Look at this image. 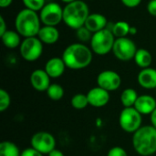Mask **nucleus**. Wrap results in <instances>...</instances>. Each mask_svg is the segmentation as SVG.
Wrapping results in <instances>:
<instances>
[{"label": "nucleus", "instance_id": "5", "mask_svg": "<svg viewBox=\"0 0 156 156\" xmlns=\"http://www.w3.org/2000/svg\"><path fill=\"white\" fill-rule=\"evenodd\" d=\"M116 37L109 28H104L92 35L90 40V48L98 56H105L112 51Z\"/></svg>", "mask_w": 156, "mask_h": 156}, {"label": "nucleus", "instance_id": "7", "mask_svg": "<svg viewBox=\"0 0 156 156\" xmlns=\"http://www.w3.org/2000/svg\"><path fill=\"white\" fill-rule=\"evenodd\" d=\"M43 48L44 44L37 37H25L19 47V53L26 61L34 62L41 57Z\"/></svg>", "mask_w": 156, "mask_h": 156}, {"label": "nucleus", "instance_id": "26", "mask_svg": "<svg viewBox=\"0 0 156 156\" xmlns=\"http://www.w3.org/2000/svg\"><path fill=\"white\" fill-rule=\"evenodd\" d=\"M25 8L39 12L46 5V0H22Z\"/></svg>", "mask_w": 156, "mask_h": 156}, {"label": "nucleus", "instance_id": "35", "mask_svg": "<svg viewBox=\"0 0 156 156\" xmlns=\"http://www.w3.org/2000/svg\"><path fill=\"white\" fill-rule=\"evenodd\" d=\"M150 121H151V125L156 128V109L150 114Z\"/></svg>", "mask_w": 156, "mask_h": 156}, {"label": "nucleus", "instance_id": "27", "mask_svg": "<svg viewBox=\"0 0 156 156\" xmlns=\"http://www.w3.org/2000/svg\"><path fill=\"white\" fill-rule=\"evenodd\" d=\"M93 33H91L85 26L80 27L79 29L76 30V36L77 38L81 42V43H86L88 41L90 42L91 37H92Z\"/></svg>", "mask_w": 156, "mask_h": 156}, {"label": "nucleus", "instance_id": "1", "mask_svg": "<svg viewBox=\"0 0 156 156\" xmlns=\"http://www.w3.org/2000/svg\"><path fill=\"white\" fill-rule=\"evenodd\" d=\"M61 58L68 69L79 70L90 65L93 58V52L84 43H73L64 49Z\"/></svg>", "mask_w": 156, "mask_h": 156}, {"label": "nucleus", "instance_id": "25", "mask_svg": "<svg viewBox=\"0 0 156 156\" xmlns=\"http://www.w3.org/2000/svg\"><path fill=\"white\" fill-rule=\"evenodd\" d=\"M71 106L76 110H83L89 105V101L87 98V94L78 93L75 94L70 100Z\"/></svg>", "mask_w": 156, "mask_h": 156}, {"label": "nucleus", "instance_id": "12", "mask_svg": "<svg viewBox=\"0 0 156 156\" xmlns=\"http://www.w3.org/2000/svg\"><path fill=\"white\" fill-rule=\"evenodd\" d=\"M89 105L94 108H102L110 101V92L106 90L97 86L90 89L87 93Z\"/></svg>", "mask_w": 156, "mask_h": 156}, {"label": "nucleus", "instance_id": "37", "mask_svg": "<svg viewBox=\"0 0 156 156\" xmlns=\"http://www.w3.org/2000/svg\"><path fill=\"white\" fill-rule=\"evenodd\" d=\"M137 32H138V30H137V28L135 27H131V29H130V35H132V36H134V35H136L137 34Z\"/></svg>", "mask_w": 156, "mask_h": 156}, {"label": "nucleus", "instance_id": "22", "mask_svg": "<svg viewBox=\"0 0 156 156\" xmlns=\"http://www.w3.org/2000/svg\"><path fill=\"white\" fill-rule=\"evenodd\" d=\"M130 24L126 21H118L116 22L112 27V32L113 33L114 37L116 38L120 37H126L128 35H130V29H131Z\"/></svg>", "mask_w": 156, "mask_h": 156}, {"label": "nucleus", "instance_id": "17", "mask_svg": "<svg viewBox=\"0 0 156 156\" xmlns=\"http://www.w3.org/2000/svg\"><path fill=\"white\" fill-rule=\"evenodd\" d=\"M108 20L105 16H103L101 13H91L88 16L86 22H85V27L91 32V33H96L99 32L107 27Z\"/></svg>", "mask_w": 156, "mask_h": 156}, {"label": "nucleus", "instance_id": "4", "mask_svg": "<svg viewBox=\"0 0 156 156\" xmlns=\"http://www.w3.org/2000/svg\"><path fill=\"white\" fill-rule=\"evenodd\" d=\"M90 8L83 0H77L63 8V22L71 29L77 30L85 25L90 16Z\"/></svg>", "mask_w": 156, "mask_h": 156}, {"label": "nucleus", "instance_id": "15", "mask_svg": "<svg viewBox=\"0 0 156 156\" xmlns=\"http://www.w3.org/2000/svg\"><path fill=\"white\" fill-rule=\"evenodd\" d=\"M139 85L146 90L156 89V69L153 68L143 69L137 76Z\"/></svg>", "mask_w": 156, "mask_h": 156}, {"label": "nucleus", "instance_id": "3", "mask_svg": "<svg viewBox=\"0 0 156 156\" xmlns=\"http://www.w3.org/2000/svg\"><path fill=\"white\" fill-rule=\"evenodd\" d=\"M15 27L16 30L24 38L37 37L41 28L39 15L37 12L24 8L17 13L15 19Z\"/></svg>", "mask_w": 156, "mask_h": 156}, {"label": "nucleus", "instance_id": "36", "mask_svg": "<svg viewBox=\"0 0 156 156\" xmlns=\"http://www.w3.org/2000/svg\"><path fill=\"white\" fill-rule=\"evenodd\" d=\"M48 156H65L64 155V154L61 152V151H59V150H58V149H55V150H53L51 153H49Z\"/></svg>", "mask_w": 156, "mask_h": 156}, {"label": "nucleus", "instance_id": "16", "mask_svg": "<svg viewBox=\"0 0 156 156\" xmlns=\"http://www.w3.org/2000/svg\"><path fill=\"white\" fill-rule=\"evenodd\" d=\"M142 115H150L156 109V100L151 95H140L133 106Z\"/></svg>", "mask_w": 156, "mask_h": 156}, {"label": "nucleus", "instance_id": "20", "mask_svg": "<svg viewBox=\"0 0 156 156\" xmlns=\"http://www.w3.org/2000/svg\"><path fill=\"white\" fill-rule=\"evenodd\" d=\"M133 59L135 64L143 69L150 68L153 62V56L151 52L146 48H138Z\"/></svg>", "mask_w": 156, "mask_h": 156}, {"label": "nucleus", "instance_id": "28", "mask_svg": "<svg viewBox=\"0 0 156 156\" xmlns=\"http://www.w3.org/2000/svg\"><path fill=\"white\" fill-rule=\"evenodd\" d=\"M11 103V98L9 93L4 90L1 89L0 90V112H4L5 111H6Z\"/></svg>", "mask_w": 156, "mask_h": 156}, {"label": "nucleus", "instance_id": "23", "mask_svg": "<svg viewBox=\"0 0 156 156\" xmlns=\"http://www.w3.org/2000/svg\"><path fill=\"white\" fill-rule=\"evenodd\" d=\"M0 156H21V152L13 142L4 141L0 144Z\"/></svg>", "mask_w": 156, "mask_h": 156}, {"label": "nucleus", "instance_id": "11", "mask_svg": "<svg viewBox=\"0 0 156 156\" xmlns=\"http://www.w3.org/2000/svg\"><path fill=\"white\" fill-rule=\"evenodd\" d=\"M97 84L99 87L106 90L109 92L114 91L121 87L122 78L114 70H103L100 72L97 77Z\"/></svg>", "mask_w": 156, "mask_h": 156}, {"label": "nucleus", "instance_id": "10", "mask_svg": "<svg viewBox=\"0 0 156 156\" xmlns=\"http://www.w3.org/2000/svg\"><path fill=\"white\" fill-rule=\"evenodd\" d=\"M31 147L41 153L42 154H48L56 149V139L48 132H37L33 134L30 140Z\"/></svg>", "mask_w": 156, "mask_h": 156}, {"label": "nucleus", "instance_id": "18", "mask_svg": "<svg viewBox=\"0 0 156 156\" xmlns=\"http://www.w3.org/2000/svg\"><path fill=\"white\" fill-rule=\"evenodd\" d=\"M40 41L45 45H53L59 39V31L57 27L43 26L41 27L37 36Z\"/></svg>", "mask_w": 156, "mask_h": 156}, {"label": "nucleus", "instance_id": "14", "mask_svg": "<svg viewBox=\"0 0 156 156\" xmlns=\"http://www.w3.org/2000/svg\"><path fill=\"white\" fill-rule=\"evenodd\" d=\"M66 68V64L62 58L53 57L47 61L44 69L51 79H58L64 74Z\"/></svg>", "mask_w": 156, "mask_h": 156}, {"label": "nucleus", "instance_id": "6", "mask_svg": "<svg viewBox=\"0 0 156 156\" xmlns=\"http://www.w3.org/2000/svg\"><path fill=\"white\" fill-rule=\"evenodd\" d=\"M143 115L134 108H123L119 116V124L122 131L128 133H134L142 127Z\"/></svg>", "mask_w": 156, "mask_h": 156}, {"label": "nucleus", "instance_id": "8", "mask_svg": "<svg viewBox=\"0 0 156 156\" xmlns=\"http://www.w3.org/2000/svg\"><path fill=\"white\" fill-rule=\"evenodd\" d=\"M38 15L43 26L57 27L63 22V8L57 2L47 3Z\"/></svg>", "mask_w": 156, "mask_h": 156}, {"label": "nucleus", "instance_id": "29", "mask_svg": "<svg viewBox=\"0 0 156 156\" xmlns=\"http://www.w3.org/2000/svg\"><path fill=\"white\" fill-rule=\"evenodd\" d=\"M107 156H128V154L122 147L114 146L108 151Z\"/></svg>", "mask_w": 156, "mask_h": 156}, {"label": "nucleus", "instance_id": "24", "mask_svg": "<svg viewBox=\"0 0 156 156\" xmlns=\"http://www.w3.org/2000/svg\"><path fill=\"white\" fill-rule=\"evenodd\" d=\"M47 95L48 97L51 100V101H60L63 96H64V89L62 88V86H60L59 84L57 83H53L50 84V86L48 87V89L47 90Z\"/></svg>", "mask_w": 156, "mask_h": 156}, {"label": "nucleus", "instance_id": "21", "mask_svg": "<svg viewBox=\"0 0 156 156\" xmlns=\"http://www.w3.org/2000/svg\"><path fill=\"white\" fill-rule=\"evenodd\" d=\"M139 95L137 91L134 89L127 88L121 93V103L123 106V108H130L133 107Z\"/></svg>", "mask_w": 156, "mask_h": 156}, {"label": "nucleus", "instance_id": "38", "mask_svg": "<svg viewBox=\"0 0 156 156\" xmlns=\"http://www.w3.org/2000/svg\"><path fill=\"white\" fill-rule=\"evenodd\" d=\"M60 1L63 2V3H65L66 5H68V4H70V3L75 2V1H77V0H60Z\"/></svg>", "mask_w": 156, "mask_h": 156}, {"label": "nucleus", "instance_id": "2", "mask_svg": "<svg viewBox=\"0 0 156 156\" xmlns=\"http://www.w3.org/2000/svg\"><path fill=\"white\" fill-rule=\"evenodd\" d=\"M133 146L141 156H151L156 153V128L152 125L142 126L133 134Z\"/></svg>", "mask_w": 156, "mask_h": 156}, {"label": "nucleus", "instance_id": "9", "mask_svg": "<svg viewBox=\"0 0 156 156\" xmlns=\"http://www.w3.org/2000/svg\"><path fill=\"white\" fill-rule=\"evenodd\" d=\"M137 49L134 41L126 37L115 39L112 52L117 59L121 61H130L134 58Z\"/></svg>", "mask_w": 156, "mask_h": 156}, {"label": "nucleus", "instance_id": "32", "mask_svg": "<svg viewBox=\"0 0 156 156\" xmlns=\"http://www.w3.org/2000/svg\"><path fill=\"white\" fill-rule=\"evenodd\" d=\"M147 11L151 16H156V0H150L148 2V4H147Z\"/></svg>", "mask_w": 156, "mask_h": 156}, {"label": "nucleus", "instance_id": "13", "mask_svg": "<svg viewBox=\"0 0 156 156\" xmlns=\"http://www.w3.org/2000/svg\"><path fill=\"white\" fill-rule=\"evenodd\" d=\"M50 77L45 69H35L30 75V83L34 90L39 92L47 91L50 86Z\"/></svg>", "mask_w": 156, "mask_h": 156}, {"label": "nucleus", "instance_id": "39", "mask_svg": "<svg viewBox=\"0 0 156 156\" xmlns=\"http://www.w3.org/2000/svg\"><path fill=\"white\" fill-rule=\"evenodd\" d=\"M155 91H156V89H155Z\"/></svg>", "mask_w": 156, "mask_h": 156}, {"label": "nucleus", "instance_id": "30", "mask_svg": "<svg viewBox=\"0 0 156 156\" xmlns=\"http://www.w3.org/2000/svg\"><path fill=\"white\" fill-rule=\"evenodd\" d=\"M21 156H44V154L37 152V150H35L32 147H28V148L24 149L21 152Z\"/></svg>", "mask_w": 156, "mask_h": 156}, {"label": "nucleus", "instance_id": "19", "mask_svg": "<svg viewBox=\"0 0 156 156\" xmlns=\"http://www.w3.org/2000/svg\"><path fill=\"white\" fill-rule=\"evenodd\" d=\"M3 45L7 48H16L21 45V36L16 30H7L2 36H0Z\"/></svg>", "mask_w": 156, "mask_h": 156}, {"label": "nucleus", "instance_id": "34", "mask_svg": "<svg viewBox=\"0 0 156 156\" xmlns=\"http://www.w3.org/2000/svg\"><path fill=\"white\" fill-rule=\"evenodd\" d=\"M13 0H0V6L1 8H6L11 5Z\"/></svg>", "mask_w": 156, "mask_h": 156}, {"label": "nucleus", "instance_id": "33", "mask_svg": "<svg viewBox=\"0 0 156 156\" xmlns=\"http://www.w3.org/2000/svg\"><path fill=\"white\" fill-rule=\"evenodd\" d=\"M7 26L5 24V20L3 16H0V36H2L5 31H7Z\"/></svg>", "mask_w": 156, "mask_h": 156}, {"label": "nucleus", "instance_id": "31", "mask_svg": "<svg viewBox=\"0 0 156 156\" xmlns=\"http://www.w3.org/2000/svg\"><path fill=\"white\" fill-rule=\"evenodd\" d=\"M143 0H121L122 5L128 8H135L137 7Z\"/></svg>", "mask_w": 156, "mask_h": 156}]
</instances>
